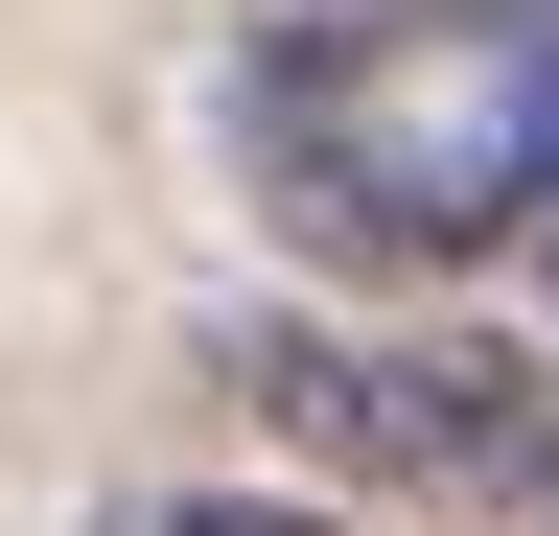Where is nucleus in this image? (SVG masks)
Segmentation results:
<instances>
[{"mask_svg": "<svg viewBox=\"0 0 559 536\" xmlns=\"http://www.w3.org/2000/svg\"><path fill=\"white\" fill-rule=\"evenodd\" d=\"M210 117H234V187L280 211V257H326V281H489L559 164V24H513V0H280V24H234V71H210Z\"/></svg>", "mask_w": 559, "mask_h": 536, "instance_id": "nucleus-1", "label": "nucleus"}, {"mask_svg": "<svg viewBox=\"0 0 559 536\" xmlns=\"http://www.w3.org/2000/svg\"><path fill=\"white\" fill-rule=\"evenodd\" d=\"M396 513H559V350L396 326Z\"/></svg>", "mask_w": 559, "mask_h": 536, "instance_id": "nucleus-2", "label": "nucleus"}, {"mask_svg": "<svg viewBox=\"0 0 559 536\" xmlns=\"http://www.w3.org/2000/svg\"><path fill=\"white\" fill-rule=\"evenodd\" d=\"M94 536H349L326 490H117Z\"/></svg>", "mask_w": 559, "mask_h": 536, "instance_id": "nucleus-3", "label": "nucleus"}, {"mask_svg": "<svg viewBox=\"0 0 559 536\" xmlns=\"http://www.w3.org/2000/svg\"><path fill=\"white\" fill-rule=\"evenodd\" d=\"M513 24H559V0H513Z\"/></svg>", "mask_w": 559, "mask_h": 536, "instance_id": "nucleus-4", "label": "nucleus"}]
</instances>
